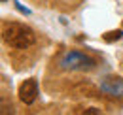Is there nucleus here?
Masks as SVG:
<instances>
[{"mask_svg":"<svg viewBox=\"0 0 123 115\" xmlns=\"http://www.w3.org/2000/svg\"><path fill=\"white\" fill-rule=\"evenodd\" d=\"M2 38L10 47H15V49H27L36 42L34 30L23 23H10L2 32Z\"/></svg>","mask_w":123,"mask_h":115,"instance_id":"obj_1","label":"nucleus"},{"mask_svg":"<svg viewBox=\"0 0 123 115\" xmlns=\"http://www.w3.org/2000/svg\"><path fill=\"white\" fill-rule=\"evenodd\" d=\"M61 68L62 70H80V72H85V70H93L97 66V60L91 58L85 53H80V51H66L61 57Z\"/></svg>","mask_w":123,"mask_h":115,"instance_id":"obj_2","label":"nucleus"},{"mask_svg":"<svg viewBox=\"0 0 123 115\" xmlns=\"http://www.w3.org/2000/svg\"><path fill=\"white\" fill-rule=\"evenodd\" d=\"M38 98V81L36 79H25L19 85V100L27 106L34 104Z\"/></svg>","mask_w":123,"mask_h":115,"instance_id":"obj_3","label":"nucleus"},{"mask_svg":"<svg viewBox=\"0 0 123 115\" xmlns=\"http://www.w3.org/2000/svg\"><path fill=\"white\" fill-rule=\"evenodd\" d=\"M100 91L108 96L123 98V77H106V79H102Z\"/></svg>","mask_w":123,"mask_h":115,"instance_id":"obj_4","label":"nucleus"},{"mask_svg":"<svg viewBox=\"0 0 123 115\" xmlns=\"http://www.w3.org/2000/svg\"><path fill=\"white\" fill-rule=\"evenodd\" d=\"M121 36H123V30H121V29H117V30H110V32H106L102 38H104V42L112 43V42H117V40H121Z\"/></svg>","mask_w":123,"mask_h":115,"instance_id":"obj_5","label":"nucleus"},{"mask_svg":"<svg viewBox=\"0 0 123 115\" xmlns=\"http://www.w3.org/2000/svg\"><path fill=\"white\" fill-rule=\"evenodd\" d=\"M13 4H15V8L17 10H19V12H21V13H25V15H31V10H27V8H25V6H21V4H19V2H13Z\"/></svg>","mask_w":123,"mask_h":115,"instance_id":"obj_6","label":"nucleus"}]
</instances>
